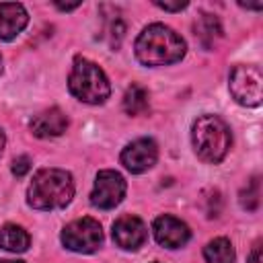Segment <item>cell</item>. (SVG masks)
Wrapping results in <instances>:
<instances>
[{
	"instance_id": "1",
	"label": "cell",
	"mask_w": 263,
	"mask_h": 263,
	"mask_svg": "<svg viewBox=\"0 0 263 263\" xmlns=\"http://www.w3.org/2000/svg\"><path fill=\"white\" fill-rule=\"evenodd\" d=\"M136 55L146 66H164L185 55V41L164 25H150L136 41Z\"/></svg>"
},
{
	"instance_id": "2",
	"label": "cell",
	"mask_w": 263,
	"mask_h": 263,
	"mask_svg": "<svg viewBox=\"0 0 263 263\" xmlns=\"http://www.w3.org/2000/svg\"><path fill=\"white\" fill-rule=\"evenodd\" d=\"M74 195L72 175L62 168H43L33 177L29 187V203L37 210L64 208Z\"/></svg>"
},
{
	"instance_id": "3",
	"label": "cell",
	"mask_w": 263,
	"mask_h": 263,
	"mask_svg": "<svg viewBox=\"0 0 263 263\" xmlns=\"http://www.w3.org/2000/svg\"><path fill=\"white\" fill-rule=\"evenodd\" d=\"M193 146L201 160L220 162L230 148V129L218 115H201L193 125Z\"/></svg>"
},
{
	"instance_id": "4",
	"label": "cell",
	"mask_w": 263,
	"mask_h": 263,
	"mask_svg": "<svg viewBox=\"0 0 263 263\" xmlns=\"http://www.w3.org/2000/svg\"><path fill=\"white\" fill-rule=\"evenodd\" d=\"M68 86L74 97H78L84 103H92V105L103 103L111 92L105 72L95 62H88L84 58L74 60V66H72V72L68 78Z\"/></svg>"
},
{
	"instance_id": "5",
	"label": "cell",
	"mask_w": 263,
	"mask_h": 263,
	"mask_svg": "<svg viewBox=\"0 0 263 263\" xmlns=\"http://www.w3.org/2000/svg\"><path fill=\"white\" fill-rule=\"evenodd\" d=\"M230 92L245 107H259L263 99V74L257 66H236L230 72Z\"/></svg>"
},
{
	"instance_id": "6",
	"label": "cell",
	"mask_w": 263,
	"mask_h": 263,
	"mask_svg": "<svg viewBox=\"0 0 263 263\" xmlns=\"http://www.w3.org/2000/svg\"><path fill=\"white\" fill-rule=\"evenodd\" d=\"M62 242L76 253H92L103 242L101 224L92 218H78L70 222L62 232Z\"/></svg>"
},
{
	"instance_id": "7",
	"label": "cell",
	"mask_w": 263,
	"mask_h": 263,
	"mask_svg": "<svg viewBox=\"0 0 263 263\" xmlns=\"http://www.w3.org/2000/svg\"><path fill=\"white\" fill-rule=\"evenodd\" d=\"M125 195V181L115 171H101L95 181V189L90 193V203L101 210L115 208Z\"/></svg>"
},
{
	"instance_id": "8",
	"label": "cell",
	"mask_w": 263,
	"mask_h": 263,
	"mask_svg": "<svg viewBox=\"0 0 263 263\" xmlns=\"http://www.w3.org/2000/svg\"><path fill=\"white\" fill-rule=\"evenodd\" d=\"M156 156H158L156 144L148 138H140V140H136L123 148L121 162L132 173H144L156 162Z\"/></svg>"
},
{
	"instance_id": "9",
	"label": "cell",
	"mask_w": 263,
	"mask_h": 263,
	"mask_svg": "<svg viewBox=\"0 0 263 263\" xmlns=\"http://www.w3.org/2000/svg\"><path fill=\"white\" fill-rule=\"evenodd\" d=\"M154 236H156L158 245L168 247V249H179L189 240L191 232L185 222L177 220L175 216L164 214L154 220Z\"/></svg>"
},
{
	"instance_id": "10",
	"label": "cell",
	"mask_w": 263,
	"mask_h": 263,
	"mask_svg": "<svg viewBox=\"0 0 263 263\" xmlns=\"http://www.w3.org/2000/svg\"><path fill=\"white\" fill-rule=\"evenodd\" d=\"M146 226L138 216H121L113 224V240L121 249H138L146 242Z\"/></svg>"
},
{
	"instance_id": "11",
	"label": "cell",
	"mask_w": 263,
	"mask_h": 263,
	"mask_svg": "<svg viewBox=\"0 0 263 263\" xmlns=\"http://www.w3.org/2000/svg\"><path fill=\"white\" fill-rule=\"evenodd\" d=\"M68 127V117L62 109L58 107H51L39 115H35L31 119V132L37 136V138H53V136H60L64 134Z\"/></svg>"
},
{
	"instance_id": "12",
	"label": "cell",
	"mask_w": 263,
	"mask_h": 263,
	"mask_svg": "<svg viewBox=\"0 0 263 263\" xmlns=\"http://www.w3.org/2000/svg\"><path fill=\"white\" fill-rule=\"evenodd\" d=\"M29 14L23 4L4 2L0 4V39H12L27 27Z\"/></svg>"
},
{
	"instance_id": "13",
	"label": "cell",
	"mask_w": 263,
	"mask_h": 263,
	"mask_svg": "<svg viewBox=\"0 0 263 263\" xmlns=\"http://www.w3.org/2000/svg\"><path fill=\"white\" fill-rule=\"evenodd\" d=\"M29 242H31L29 234L21 226H16V224H6L0 230V247L6 249V251L23 253V251H27Z\"/></svg>"
},
{
	"instance_id": "14",
	"label": "cell",
	"mask_w": 263,
	"mask_h": 263,
	"mask_svg": "<svg viewBox=\"0 0 263 263\" xmlns=\"http://www.w3.org/2000/svg\"><path fill=\"white\" fill-rule=\"evenodd\" d=\"M195 35L199 37V41L205 47H212L214 41L222 35V29H220L218 18L212 16V14H208V12H201L199 18L195 21Z\"/></svg>"
},
{
	"instance_id": "15",
	"label": "cell",
	"mask_w": 263,
	"mask_h": 263,
	"mask_svg": "<svg viewBox=\"0 0 263 263\" xmlns=\"http://www.w3.org/2000/svg\"><path fill=\"white\" fill-rule=\"evenodd\" d=\"M203 257L208 263H234V249L228 238H214L205 245Z\"/></svg>"
},
{
	"instance_id": "16",
	"label": "cell",
	"mask_w": 263,
	"mask_h": 263,
	"mask_svg": "<svg viewBox=\"0 0 263 263\" xmlns=\"http://www.w3.org/2000/svg\"><path fill=\"white\" fill-rule=\"evenodd\" d=\"M123 109L127 115H142L148 109V90L140 84H132L123 97Z\"/></svg>"
},
{
	"instance_id": "17",
	"label": "cell",
	"mask_w": 263,
	"mask_h": 263,
	"mask_svg": "<svg viewBox=\"0 0 263 263\" xmlns=\"http://www.w3.org/2000/svg\"><path fill=\"white\" fill-rule=\"evenodd\" d=\"M259 179L255 177V179H251L249 183H247V189H242V193H240V203H242V208L245 210H257L259 208Z\"/></svg>"
},
{
	"instance_id": "18",
	"label": "cell",
	"mask_w": 263,
	"mask_h": 263,
	"mask_svg": "<svg viewBox=\"0 0 263 263\" xmlns=\"http://www.w3.org/2000/svg\"><path fill=\"white\" fill-rule=\"evenodd\" d=\"M29 168H31V160H29L27 156H18V158H14V162H12V173H14L16 177L27 175Z\"/></svg>"
},
{
	"instance_id": "19",
	"label": "cell",
	"mask_w": 263,
	"mask_h": 263,
	"mask_svg": "<svg viewBox=\"0 0 263 263\" xmlns=\"http://www.w3.org/2000/svg\"><path fill=\"white\" fill-rule=\"evenodd\" d=\"M158 8H164V10H173V12H177V10H183L185 6H187V2H154Z\"/></svg>"
},
{
	"instance_id": "20",
	"label": "cell",
	"mask_w": 263,
	"mask_h": 263,
	"mask_svg": "<svg viewBox=\"0 0 263 263\" xmlns=\"http://www.w3.org/2000/svg\"><path fill=\"white\" fill-rule=\"evenodd\" d=\"M249 263H261V245H257L249 257Z\"/></svg>"
},
{
	"instance_id": "21",
	"label": "cell",
	"mask_w": 263,
	"mask_h": 263,
	"mask_svg": "<svg viewBox=\"0 0 263 263\" xmlns=\"http://www.w3.org/2000/svg\"><path fill=\"white\" fill-rule=\"evenodd\" d=\"M55 6H58L60 10H74V8H78L80 4H60V2H55Z\"/></svg>"
},
{
	"instance_id": "22",
	"label": "cell",
	"mask_w": 263,
	"mask_h": 263,
	"mask_svg": "<svg viewBox=\"0 0 263 263\" xmlns=\"http://www.w3.org/2000/svg\"><path fill=\"white\" fill-rule=\"evenodd\" d=\"M4 142H6V138H4V132L0 129V152H2V148H4Z\"/></svg>"
},
{
	"instance_id": "23",
	"label": "cell",
	"mask_w": 263,
	"mask_h": 263,
	"mask_svg": "<svg viewBox=\"0 0 263 263\" xmlns=\"http://www.w3.org/2000/svg\"><path fill=\"white\" fill-rule=\"evenodd\" d=\"M240 6H247V8H261L263 4H240Z\"/></svg>"
},
{
	"instance_id": "24",
	"label": "cell",
	"mask_w": 263,
	"mask_h": 263,
	"mask_svg": "<svg viewBox=\"0 0 263 263\" xmlns=\"http://www.w3.org/2000/svg\"><path fill=\"white\" fill-rule=\"evenodd\" d=\"M0 263H23V261H0Z\"/></svg>"
},
{
	"instance_id": "25",
	"label": "cell",
	"mask_w": 263,
	"mask_h": 263,
	"mask_svg": "<svg viewBox=\"0 0 263 263\" xmlns=\"http://www.w3.org/2000/svg\"><path fill=\"white\" fill-rule=\"evenodd\" d=\"M0 72H2V55H0Z\"/></svg>"
}]
</instances>
